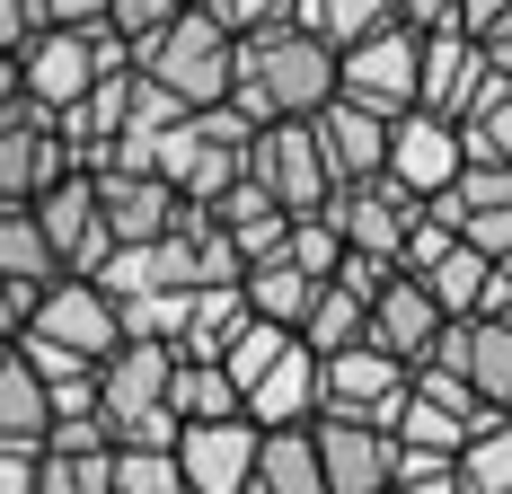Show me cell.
<instances>
[{
	"label": "cell",
	"mask_w": 512,
	"mask_h": 494,
	"mask_svg": "<svg viewBox=\"0 0 512 494\" xmlns=\"http://www.w3.org/2000/svg\"><path fill=\"white\" fill-rule=\"evenodd\" d=\"M336 98V45L309 36L301 18H265L239 36V62H230V106L248 124H283V115H318Z\"/></svg>",
	"instance_id": "obj_1"
},
{
	"label": "cell",
	"mask_w": 512,
	"mask_h": 494,
	"mask_svg": "<svg viewBox=\"0 0 512 494\" xmlns=\"http://www.w3.org/2000/svg\"><path fill=\"white\" fill-rule=\"evenodd\" d=\"M230 62H239V36L212 18L204 0H195V9H177L159 36L133 45V71H151L159 89H177L186 106H221V98H230Z\"/></svg>",
	"instance_id": "obj_2"
},
{
	"label": "cell",
	"mask_w": 512,
	"mask_h": 494,
	"mask_svg": "<svg viewBox=\"0 0 512 494\" xmlns=\"http://www.w3.org/2000/svg\"><path fill=\"white\" fill-rule=\"evenodd\" d=\"M407 380L415 362H398L389 345H345V353H318V415H345V424H398V406H407ZM309 415V424H318Z\"/></svg>",
	"instance_id": "obj_3"
},
{
	"label": "cell",
	"mask_w": 512,
	"mask_h": 494,
	"mask_svg": "<svg viewBox=\"0 0 512 494\" xmlns=\"http://www.w3.org/2000/svg\"><path fill=\"white\" fill-rule=\"evenodd\" d=\"M248 177L283 203V212H318L327 186H336V177H327V150H318V133H309V115L256 124L248 133Z\"/></svg>",
	"instance_id": "obj_4"
},
{
	"label": "cell",
	"mask_w": 512,
	"mask_h": 494,
	"mask_svg": "<svg viewBox=\"0 0 512 494\" xmlns=\"http://www.w3.org/2000/svg\"><path fill=\"white\" fill-rule=\"evenodd\" d=\"M415 62H424V36L415 27H371L362 45L336 53V98L371 106V115H398V106H415Z\"/></svg>",
	"instance_id": "obj_5"
},
{
	"label": "cell",
	"mask_w": 512,
	"mask_h": 494,
	"mask_svg": "<svg viewBox=\"0 0 512 494\" xmlns=\"http://www.w3.org/2000/svg\"><path fill=\"white\" fill-rule=\"evenodd\" d=\"M495 89V53L477 45L468 27H433L424 36V62H415V106H433V115H477V98Z\"/></svg>",
	"instance_id": "obj_6"
},
{
	"label": "cell",
	"mask_w": 512,
	"mask_h": 494,
	"mask_svg": "<svg viewBox=\"0 0 512 494\" xmlns=\"http://www.w3.org/2000/svg\"><path fill=\"white\" fill-rule=\"evenodd\" d=\"M327 221H336V239L345 247H371V256H398L415 230V212H424V195H407L398 177H362V186H327V203H318Z\"/></svg>",
	"instance_id": "obj_7"
},
{
	"label": "cell",
	"mask_w": 512,
	"mask_h": 494,
	"mask_svg": "<svg viewBox=\"0 0 512 494\" xmlns=\"http://www.w3.org/2000/svg\"><path fill=\"white\" fill-rule=\"evenodd\" d=\"M36 221H45L53 256H62V274H98V256L115 239H106V212H98V177L89 168H62L45 195H36Z\"/></svg>",
	"instance_id": "obj_8"
},
{
	"label": "cell",
	"mask_w": 512,
	"mask_h": 494,
	"mask_svg": "<svg viewBox=\"0 0 512 494\" xmlns=\"http://www.w3.org/2000/svg\"><path fill=\"white\" fill-rule=\"evenodd\" d=\"M27 327L53 336V345H71V353H89V362H106V353L124 345V318H115V300H106L89 274H53Z\"/></svg>",
	"instance_id": "obj_9"
},
{
	"label": "cell",
	"mask_w": 512,
	"mask_h": 494,
	"mask_svg": "<svg viewBox=\"0 0 512 494\" xmlns=\"http://www.w3.org/2000/svg\"><path fill=\"white\" fill-rule=\"evenodd\" d=\"M380 177H398L407 195H442L460 177V124L433 115V106H398L389 115V168Z\"/></svg>",
	"instance_id": "obj_10"
},
{
	"label": "cell",
	"mask_w": 512,
	"mask_h": 494,
	"mask_svg": "<svg viewBox=\"0 0 512 494\" xmlns=\"http://www.w3.org/2000/svg\"><path fill=\"white\" fill-rule=\"evenodd\" d=\"M98 212H106V239L133 247V239H168L186 221V195L159 168H98Z\"/></svg>",
	"instance_id": "obj_11"
},
{
	"label": "cell",
	"mask_w": 512,
	"mask_h": 494,
	"mask_svg": "<svg viewBox=\"0 0 512 494\" xmlns=\"http://www.w3.org/2000/svg\"><path fill=\"white\" fill-rule=\"evenodd\" d=\"M433 362H451L486 406H512V318H495V309H477V318H442Z\"/></svg>",
	"instance_id": "obj_12"
},
{
	"label": "cell",
	"mask_w": 512,
	"mask_h": 494,
	"mask_svg": "<svg viewBox=\"0 0 512 494\" xmlns=\"http://www.w3.org/2000/svg\"><path fill=\"white\" fill-rule=\"evenodd\" d=\"M177 468H186V494H248L256 486V424L248 415L186 424L177 433Z\"/></svg>",
	"instance_id": "obj_13"
},
{
	"label": "cell",
	"mask_w": 512,
	"mask_h": 494,
	"mask_svg": "<svg viewBox=\"0 0 512 494\" xmlns=\"http://www.w3.org/2000/svg\"><path fill=\"white\" fill-rule=\"evenodd\" d=\"M18 80H27V98L36 106H80L89 98V80H98V45H89V27H36L27 45H18Z\"/></svg>",
	"instance_id": "obj_14"
},
{
	"label": "cell",
	"mask_w": 512,
	"mask_h": 494,
	"mask_svg": "<svg viewBox=\"0 0 512 494\" xmlns=\"http://www.w3.org/2000/svg\"><path fill=\"white\" fill-rule=\"evenodd\" d=\"M309 133L327 150V177H336V186H362V177L389 168V115H371V106H354V98H327L309 115Z\"/></svg>",
	"instance_id": "obj_15"
},
{
	"label": "cell",
	"mask_w": 512,
	"mask_h": 494,
	"mask_svg": "<svg viewBox=\"0 0 512 494\" xmlns=\"http://www.w3.org/2000/svg\"><path fill=\"white\" fill-rule=\"evenodd\" d=\"M168 371H177V345H151V336H124V345L98 362V415H133V406H159L168 397Z\"/></svg>",
	"instance_id": "obj_16"
},
{
	"label": "cell",
	"mask_w": 512,
	"mask_h": 494,
	"mask_svg": "<svg viewBox=\"0 0 512 494\" xmlns=\"http://www.w3.org/2000/svg\"><path fill=\"white\" fill-rule=\"evenodd\" d=\"M362 336H371V345H389L398 362H424V353H433V336H442V309H433V292L398 265V283L362 309Z\"/></svg>",
	"instance_id": "obj_17"
},
{
	"label": "cell",
	"mask_w": 512,
	"mask_h": 494,
	"mask_svg": "<svg viewBox=\"0 0 512 494\" xmlns=\"http://www.w3.org/2000/svg\"><path fill=\"white\" fill-rule=\"evenodd\" d=\"M318 468H327V494H380L389 486V433L318 415Z\"/></svg>",
	"instance_id": "obj_18"
},
{
	"label": "cell",
	"mask_w": 512,
	"mask_h": 494,
	"mask_svg": "<svg viewBox=\"0 0 512 494\" xmlns=\"http://www.w3.org/2000/svg\"><path fill=\"white\" fill-rule=\"evenodd\" d=\"M212 221L230 230V247H239V265H256V256H283V239H292V212L265 195L256 177H239V186H221V195L204 203Z\"/></svg>",
	"instance_id": "obj_19"
},
{
	"label": "cell",
	"mask_w": 512,
	"mask_h": 494,
	"mask_svg": "<svg viewBox=\"0 0 512 494\" xmlns=\"http://www.w3.org/2000/svg\"><path fill=\"white\" fill-rule=\"evenodd\" d=\"M256 494H327L318 424H256Z\"/></svg>",
	"instance_id": "obj_20"
},
{
	"label": "cell",
	"mask_w": 512,
	"mask_h": 494,
	"mask_svg": "<svg viewBox=\"0 0 512 494\" xmlns=\"http://www.w3.org/2000/svg\"><path fill=\"white\" fill-rule=\"evenodd\" d=\"M318 415V353L292 336V353L248 389V424H309Z\"/></svg>",
	"instance_id": "obj_21"
},
{
	"label": "cell",
	"mask_w": 512,
	"mask_h": 494,
	"mask_svg": "<svg viewBox=\"0 0 512 494\" xmlns=\"http://www.w3.org/2000/svg\"><path fill=\"white\" fill-rule=\"evenodd\" d=\"M415 283L433 292L442 318H477V309H486V283H495V256H486V247H468V239H451L424 274H415Z\"/></svg>",
	"instance_id": "obj_22"
},
{
	"label": "cell",
	"mask_w": 512,
	"mask_h": 494,
	"mask_svg": "<svg viewBox=\"0 0 512 494\" xmlns=\"http://www.w3.org/2000/svg\"><path fill=\"white\" fill-rule=\"evenodd\" d=\"M168 406H177L186 424L248 415V406H239V380H230V362H212V353H177V371H168Z\"/></svg>",
	"instance_id": "obj_23"
},
{
	"label": "cell",
	"mask_w": 512,
	"mask_h": 494,
	"mask_svg": "<svg viewBox=\"0 0 512 494\" xmlns=\"http://www.w3.org/2000/svg\"><path fill=\"white\" fill-rule=\"evenodd\" d=\"M239 292H248L256 318H274V327H292V336H301L309 300H318V274H301L292 256H256L248 274H239Z\"/></svg>",
	"instance_id": "obj_24"
},
{
	"label": "cell",
	"mask_w": 512,
	"mask_h": 494,
	"mask_svg": "<svg viewBox=\"0 0 512 494\" xmlns=\"http://www.w3.org/2000/svg\"><path fill=\"white\" fill-rule=\"evenodd\" d=\"M239 327H248V292H239V283H195L177 353H212V362H221V345H230Z\"/></svg>",
	"instance_id": "obj_25"
},
{
	"label": "cell",
	"mask_w": 512,
	"mask_h": 494,
	"mask_svg": "<svg viewBox=\"0 0 512 494\" xmlns=\"http://www.w3.org/2000/svg\"><path fill=\"white\" fill-rule=\"evenodd\" d=\"M460 477H468V494H512V406H495L460 442Z\"/></svg>",
	"instance_id": "obj_26"
},
{
	"label": "cell",
	"mask_w": 512,
	"mask_h": 494,
	"mask_svg": "<svg viewBox=\"0 0 512 494\" xmlns=\"http://www.w3.org/2000/svg\"><path fill=\"white\" fill-rule=\"evenodd\" d=\"M292 18H301L309 36H327V45L345 53V45H362L371 27H389V18H398V0H292Z\"/></svg>",
	"instance_id": "obj_27"
},
{
	"label": "cell",
	"mask_w": 512,
	"mask_h": 494,
	"mask_svg": "<svg viewBox=\"0 0 512 494\" xmlns=\"http://www.w3.org/2000/svg\"><path fill=\"white\" fill-rule=\"evenodd\" d=\"M283 353H292V327H274V318H256V309H248V327H239V336L221 345L230 380H239V406H248V389L265 380V371H274V362H283Z\"/></svg>",
	"instance_id": "obj_28"
},
{
	"label": "cell",
	"mask_w": 512,
	"mask_h": 494,
	"mask_svg": "<svg viewBox=\"0 0 512 494\" xmlns=\"http://www.w3.org/2000/svg\"><path fill=\"white\" fill-rule=\"evenodd\" d=\"M301 345H309V353L362 345V300L345 292V283H318V300H309V318H301Z\"/></svg>",
	"instance_id": "obj_29"
},
{
	"label": "cell",
	"mask_w": 512,
	"mask_h": 494,
	"mask_svg": "<svg viewBox=\"0 0 512 494\" xmlns=\"http://www.w3.org/2000/svg\"><path fill=\"white\" fill-rule=\"evenodd\" d=\"M36 494H115V450H36Z\"/></svg>",
	"instance_id": "obj_30"
},
{
	"label": "cell",
	"mask_w": 512,
	"mask_h": 494,
	"mask_svg": "<svg viewBox=\"0 0 512 494\" xmlns=\"http://www.w3.org/2000/svg\"><path fill=\"white\" fill-rule=\"evenodd\" d=\"M186 300H195V283H168V292H133V300H115V318H124V336L177 345V336H186Z\"/></svg>",
	"instance_id": "obj_31"
},
{
	"label": "cell",
	"mask_w": 512,
	"mask_h": 494,
	"mask_svg": "<svg viewBox=\"0 0 512 494\" xmlns=\"http://www.w3.org/2000/svg\"><path fill=\"white\" fill-rule=\"evenodd\" d=\"M115 494H186L177 450H115Z\"/></svg>",
	"instance_id": "obj_32"
},
{
	"label": "cell",
	"mask_w": 512,
	"mask_h": 494,
	"mask_svg": "<svg viewBox=\"0 0 512 494\" xmlns=\"http://www.w3.org/2000/svg\"><path fill=\"white\" fill-rule=\"evenodd\" d=\"M283 256H292L301 274H318V283H327V274H336V256H345V239H336V221H327V212H292Z\"/></svg>",
	"instance_id": "obj_33"
},
{
	"label": "cell",
	"mask_w": 512,
	"mask_h": 494,
	"mask_svg": "<svg viewBox=\"0 0 512 494\" xmlns=\"http://www.w3.org/2000/svg\"><path fill=\"white\" fill-rule=\"evenodd\" d=\"M106 433H115V450H177V433H186V415H177V406L159 397V406H133V415H115Z\"/></svg>",
	"instance_id": "obj_34"
},
{
	"label": "cell",
	"mask_w": 512,
	"mask_h": 494,
	"mask_svg": "<svg viewBox=\"0 0 512 494\" xmlns=\"http://www.w3.org/2000/svg\"><path fill=\"white\" fill-rule=\"evenodd\" d=\"M415 397H433V406H451V415H468V424H486V415H495V406H486V397L468 389V380L451 371V362H433V353L415 362Z\"/></svg>",
	"instance_id": "obj_35"
},
{
	"label": "cell",
	"mask_w": 512,
	"mask_h": 494,
	"mask_svg": "<svg viewBox=\"0 0 512 494\" xmlns=\"http://www.w3.org/2000/svg\"><path fill=\"white\" fill-rule=\"evenodd\" d=\"M327 283H345V292H354L362 309H371V300H380V292H389V283H398V256H371V247H345Z\"/></svg>",
	"instance_id": "obj_36"
},
{
	"label": "cell",
	"mask_w": 512,
	"mask_h": 494,
	"mask_svg": "<svg viewBox=\"0 0 512 494\" xmlns=\"http://www.w3.org/2000/svg\"><path fill=\"white\" fill-rule=\"evenodd\" d=\"M18 353H27V371H36V380H89V371H98V362H89V353H71V345H53V336H36V327H27V336H18Z\"/></svg>",
	"instance_id": "obj_37"
},
{
	"label": "cell",
	"mask_w": 512,
	"mask_h": 494,
	"mask_svg": "<svg viewBox=\"0 0 512 494\" xmlns=\"http://www.w3.org/2000/svg\"><path fill=\"white\" fill-rule=\"evenodd\" d=\"M451 230L486 256H512V203H468V212H451Z\"/></svg>",
	"instance_id": "obj_38"
},
{
	"label": "cell",
	"mask_w": 512,
	"mask_h": 494,
	"mask_svg": "<svg viewBox=\"0 0 512 494\" xmlns=\"http://www.w3.org/2000/svg\"><path fill=\"white\" fill-rule=\"evenodd\" d=\"M451 239H460V230H451V221L424 203V212H415V230H407V247H398V265H407V274H424V265H433V256H442Z\"/></svg>",
	"instance_id": "obj_39"
},
{
	"label": "cell",
	"mask_w": 512,
	"mask_h": 494,
	"mask_svg": "<svg viewBox=\"0 0 512 494\" xmlns=\"http://www.w3.org/2000/svg\"><path fill=\"white\" fill-rule=\"evenodd\" d=\"M168 18H177V0H106V27H115V36H133V45L159 36Z\"/></svg>",
	"instance_id": "obj_40"
},
{
	"label": "cell",
	"mask_w": 512,
	"mask_h": 494,
	"mask_svg": "<svg viewBox=\"0 0 512 494\" xmlns=\"http://www.w3.org/2000/svg\"><path fill=\"white\" fill-rule=\"evenodd\" d=\"M204 9L230 27V36H248V27H265V18H292V0H204Z\"/></svg>",
	"instance_id": "obj_41"
},
{
	"label": "cell",
	"mask_w": 512,
	"mask_h": 494,
	"mask_svg": "<svg viewBox=\"0 0 512 494\" xmlns=\"http://www.w3.org/2000/svg\"><path fill=\"white\" fill-rule=\"evenodd\" d=\"M36 300H45V283H18V274H0V336H27Z\"/></svg>",
	"instance_id": "obj_42"
},
{
	"label": "cell",
	"mask_w": 512,
	"mask_h": 494,
	"mask_svg": "<svg viewBox=\"0 0 512 494\" xmlns=\"http://www.w3.org/2000/svg\"><path fill=\"white\" fill-rule=\"evenodd\" d=\"M36 450L45 442H0V494H36Z\"/></svg>",
	"instance_id": "obj_43"
},
{
	"label": "cell",
	"mask_w": 512,
	"mask_h": 494,
	"mask_svg": "<svg viewBox=\"0 0 512 494\" xmlns=\"http://www.w3.org/2000/svg\"><path fill=\"white\" fill-rule=\"evenodd\" d=\"M398 27L433 36V27H460V0H398Z\"/></svg>",
	"instance_id": "obj_44"
},
{
	"label": "cell",
	"mask_w": 512,
	"mask_h": 494,
	"mask_svg": "<svg viewBox=\"0 0 512 494\" xmlns=\"http://www.w3.org/2000/svg\"><path fill=\"white\" fill-rule=\"evenodd\" d=\"M460 27L477 36V45H486V36H504V27H512V0H460Z\"/></svg>",
	"instance_id": "obj_45"
},
{
	"label": "cell",
	"mask_w": 512,
	"mask_h": 494,
	"mask_svg": "<svg viewBox=\"0 0 512 494\" xmlns=\"http://www.w3.org/2000/svg\"><path fill=\"white\" fill-rule=\"evenodd\" d=\"M45 27H106V0H36Z\"/></svg>",
	"instance_id": "obj_46"
},
{
	"label": "cell",
	"mask_w": 512,
	"mask_h": 494,
	"mask_svg": "<svg viewBox=\"0 0 512 494\" xmlns=\"http://www.w3.org/2000/svg\"><path fill=\"white\" fill-rule=\"evenodd\" d=\"M36 27H45V18H36V0H0V53H18Z\"/></svg>",
	"instance_id": "obj_47"
},
{
	"label": "cell",
	"mask_w": 512,
	"mask_h": 494,
	"mask_svg": "<svg viewBox=\"0 0 512 494\" xmlns=\"http://www.w3.org/2000/svg\"><path fill=\"white\" fill-rule=\"evenodd\" d=\"M486 309H495V318H512V256H495V283H486Z\"/></svg>",
	"instance_id": "obj_48"
},
{
	"label": "cell",
	"mask_w": 512,
	"mask_h": 494,
	"mask_svg": "<svg viewBox=\"0 0 512 494\" xmlns=\"http://www.w3.org/2000/svg\"><path fill=\"white\" fill-rule=\"evenodd\" d=\"M18 89H27V80H18V53H0V106L18 98Z\"/></svg>",
	"instance_id": "obj_49"
},
{
	"label": "cell",
	"mask_w": 512,
	"mask_h": 494,
	"mask_svg": "<svg viewBox=\"0 0 512 494\" xmlns=\"http://www.w3.org/2000/svg\"><path fill=\"white\" fill-rule=\"evenodd\" d=\"M177 9H195V0H177Z\"/></svg>",
	"instance_id": "obj_50"
},
{
	"label": "cell",
	"mask_w": 512,
	"mask_h": 494,
	"mask_svg": "<svg viewBox=\"0 0 512 494\" xmlns=\"http://www.w3.org/2000/svg\"><path fill=\"white\" fill-rule=\"evenodd\" d=\"M380 494H389V486H380Z\"/></svg>",
	"instance_id": "obj_51"
}]
</instances>
